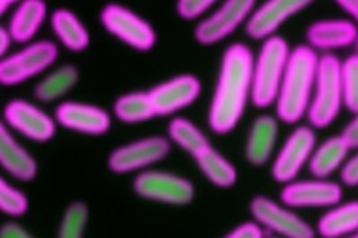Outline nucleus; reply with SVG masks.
Wrapping results in <instances>:
<instances>
[{
	"instance_id": "11",
	"label": "nucleus",
	"mask_w": 358,
	"mask_h": 238,
	"mask_svg": "<svg viewBox=\"0 0 358 238\" xmlns=\"http://www.w3.org/2000/svg\"><path fill=\"white\" fill-rule=\"evenodd\" d=\"M280 199L288 207H333L341 203L343 188L322 178L292 181L282 186Z\"/></svg>"
},
{
	"instance_id": "4",
	"label": "nucleus",
	"mask_w": 358,
	"mask_h": 238,
	"mask_svg": "<svg viewBox=\"0 0 358 238\" xmlns=\"http://www.w3.org/2000/svg\"><path fill=\"white\" fill-rule=\"evenodd\" d=\"M291 50L288 42L278 35L263 42L253 62L252 102L255 106L266 108L275 104Z\"/></svg>"
},
{
	"instance_id": "38",
	"label": "nucleus",
	"mask_w": 358,
	"mask_h": 238,
	"mask_svg": "<svg viewBox=\"0 0 358 238\" xmlns=\"http://www.w3.org/2000/svg\"><path fill=\"white\" fill-rule=\"evenodd\" d=\"M344 238H358V232L352 234V235H348V237H344Z\"/></svg>"
},
{
	"instance_id": "23",
	"label": "nucleus",
	"mask_w": 358,
	"mask_h": 238,
	"mask_svg": "<svg viewBox=\"0 0 358 238\" xmlns=\"http://www.w3.org/2000/svg\"><path fill=\"white\" fill-rule=\"evenodd\" d=\"M46 17V4L42 0H25L14 10L8 32L15 42H28L32 39Z\"/></svg>"
},
{
	"instance_id": "9",
	"label": "nucleus",
	"mask_w": 358,
	"mask_h": 238,
	"mask_svg": "<svg viewBox=\"0 0 358 238\" xmlns=\"http://www.w3.org/2000/svg\"><path fill=\"white\" fill-rule=\"evenodd\" d=\"M255 7L252 0H227L211 15L199 22L194 38L201 45H213L231 35L242 22L248 21Z\"/></svg>"
},
{
	"instance_id": "37",
	"label": "nucleus",
	"mask_w": 358,
	"mask_h": 238,
	"mask_svg": "<svg viewBox=\"0 0 358 238\" xmlns=\"http://www.w3.org/2000/svg\"><path fill=\"white\" fill-rule=\"evenodd\" d=\"M11 4H13V1H10V0H1L0 1V14H4L7 11V8L11 7Z\"/></svg>"
},
{
	"instance_id": "28",
	"label": "nucleus",
	"mask_w": 358,
	"mask_h": 238,
	"mask_svg": "<svg viewBox=\"0 0 358 238\" xmlns=\"http://www.w3.org/2000/svg\"><path fill=\"white\" fill-rule=\"evenodd\" d=\"M88 218V209L81 202L71 203L60 223L57 238H83Z\"/></svg>"
},
{
	"instance_id": "15",
	"label": "nucleus",
	"mask_w": 358,
	"mask_h": 238,
	"mask_svg": "<svg viewBox=\"0 0 358 238\" xmlns=\"http://www.w3.org/2000/svg\"><path fill=\"white\" fill-rule=\"evenodd\" d=\"M201 84L193 74H180L152 87L148 94L157 116L175 113L196 101Z\"/></svg>"
},
{
	"instance_id": "22",
	"label": "nucleus",
	"mask_w": 358,
	"mask_h": 238,
	"mask_svg": "<svg viewBox=\"0 0 358 238\" xmlns=\"http://www.w3.org/2000/svg\"><path fill=\"white\" fill-rule=\"evenodd\" d=\"M277 133V120L270 115H262L253 122L245 150L250 164L263 165L268 160L275 144Z\"/></svg>"
},
{
	"instance_id": "2",
	"label": "nucleus",
	"mask_w": 358,
	"mask_h": 238,
	"mask_svg": "<svg viewBox=\"0 0 358 238\" xmlns=\"http://www.w3.org/2000/svg\"><path fill=\"white\" fill-rule=\"evenodd\" d=\"M320 55L306 43L292 48L288 66L277 95L275 112L284 123H296L306 116Z\"/></svg>"
},
{
	"instance_id": "31",
	"label": "nucleus",
	"mask_w": 358,
	"mask_h": 238,
	"mask_svg": "<svg viewBox=\"0 0 358 238\" xmlns=\"http://www.w3.org/2000/svg\"><path fill=\"white\" fill-rule=\"evenodd\" d=\"M340 179L345 186H358V150L341 167Z\"/></svg>"
},
{
	"instance_id": "1",
	"label": "nucleus",
	"mask_w": 358,
	"mask_h": 238,
	"mask_svg": "<svg viewBox=\"0 0 358 238\" xmlns=\"http://www.w3.org/2000/svg\"><path fill=\"white\" fill-rule=\"evenodd\" d=\"M253 62L255 57L245 43H232L224 52L208 109V125L217 134L234 130L248 101H252Z\"/></svg>"
},
{
	"instance_id": "39",
	"label": "nucleus",
	"mask_w": 358,
	"mask_h": 238,
	"mask_svg": "<svg viewBox=\"0 0 358 238\" xmlns=\"http://www.w3.org/2000/svg\"><path fill=\"white\" fill-rule=\"evenodd\" d=\"M355 52L358 53V41H357V43H355Z\"/></svg>"
},
{
	"instance_id": "12",
	"label": "nucleus",
	"mask_w": 358,
	"mask_h": 238,
	"mask_svg": "<svg viewBox=\"0 0 358 238\" xmlns=\"http://www.w3.org/2000/svg\"><path fill=\"white\" fill-rule=\"evenodd\" d=\"M169 148V140L162 136L140 139L113 150L108 158V167L116 174L136 171L162 160Z\"/></svg>"
},
{
	"instance_id": "5",
	"label": "nucleus",
	"mask_w": 358,
	"mask_h": 238,
	"mask_svg": "<svg viewBox=\"0 0 358 238\" xmlns=\"http://www.w3.org/2000/svg\"><path fill=\"white\" fill-rule=\"evenodd\" d=\"M57 46L50 41H36L24 49L4 56L0 62L3 85H17L48 69L57 57Z\"/></svg>"
},
{
	"instance_id": "14",
	"label": "nucleus",
	"mask_w": 358,
	"mask_h": 238,
	"mask_svg": "<svg viewBox=\"0 0 358 238\" xmlns=\"http://www.w3.org/2000/svg\"><path fill=\"white\" fill-rule=\"evenodd\" d=\"M306 45L317 53H333V50L355 46L358 41V25L350 18L316 20L306 28Z\"/></svg>"
},
{
	"instance_id": "27",
	"label": "nucleus",
	"mask_w": 358,
	"mask_h": 238,
	"mask_svg": "<svg viewBox=\"0 0 358 238\" xmlns=\"http://www.w3.org/2000/svg\"><path fill=\"white\" fill-rule=\"evenodd\" d=\"M341 83L344 108L351 113L358 112V53L354 52L341 60Z\"/></svg>"
},
{
	"instance_id": "16",
	"label": "nucleus",
	"mask_w": 358,
	"mask_h": 238,
	"mask_svg": "<svg viewBox=\"0 0 358 238\" xmlns=\"http://www.w3.org/2000/svg\"><path fill=\"white\" fill-rule=\"evenodd\" d=\"M309 6L306 0H268L252 11L246 21V34L253 39H268L288 18Z\"/></svg>"
},
{
	"instance_id": "25",
	"label": "nucleus",
	"mask_w": 358,
	"mask_h": 238,
	"mask_svg": "<svg viewBox=\"0 0 358 238\" xmlns=\"http://www.w3.org/2000/svg\"><path fill=\"white\" fill-rule=\"evenodd\" d=\"M113 111L116 118L126 123H138L157 116L148 91L129 92L119 97L115 101Z\"/></svg>"
},
{
	"instance_id": "7",
	"label": "nucleus",
	"mask_w": 358,
	"mask_h": 238,
	"mask_svg": "<svg viewBox=\"0 0 358 238\" xmlns=\"http://www.w3.org/2000/svg\"><path fill=\"white\" fill-rule=\"evenodd\" d=\"M316 148V133L312 126L295 127L271 165V175L277 182L289 183L295 181L305 164H309Z\"/></svg>"
},
{
	"instance_id": "21",
	"label": "nucleus",
	"mask_w": 358,
	"mask_h": 238,
	"mask_svg": "<svg viewBox=\"0 0 358 238\" xmlns=\"http://www.w3.org/2000/svg\"><path fill=\"white\" fill-rule=\"evenodd\" d=\"M350 150L351 148L340 134L331 136L316 146L308 164L313 178L327 179L331 174L340 171L350 157Z\"/></svg>"
},
{
	"instance_id": "10",
	"label": "nucleus",
	"mask_w": 358,
	"mask_h": 238,
	"mask_svg": "<svg viewBox=\"0 0 358 238\" xmlns=\"http://www.w3.org/2000/svg\"><path fill=\"white\" fill-rule=\"evenodd\" d=\"M133 186L141 197L178 206L189 203L194 195L190 181L161 171H145L138 174Z\"/></svg>"
},
{
	"instance_id": "6",
	"label": "nucleus",
	"mask_w": 358,
	"mask_h": 238,
	"mask_svg": "<svg viewBox=\"0 0 358 238\" xmlns=\"http://www.w3.org/2000/svg\"><path fill=\"white\" fill-rule=\"evenodd\" d=\"M105 29L136 50L147 52L157 42L154 28L140 15L119 4H106L101 14Z\"/></svg>"
},
{
	"instance_id": "8",
	"label": "nucleus",
	"mask_w": 358,
	"mask_h": 238,
	"mask_svg": "<svg viewBox=\"0 0 358 238\" xmlns=\"http://www.w3.org/2000/svg\"><path fill=\"white\" fill-rule=\"evenodd\" d=\"M250 213L255 220L285 237V238H315V230L288 207L275 203L266 196H256L250 202Z\"/></svg>"
},
{
	"instance_id": "18",
	"label": "nucleus",
	"mask_w": 358,
	"mask_h": 238,
	"mask_svg": "<svg viewBox=\"0 0 358 238\" xmlns=\"http://www.w3.org/2000/svg\"><path fill=\"white\" fill-rule=\"evenodd\" d=\"M206 178L220 188H229L236 182L235 167L221 155L206 139L204 133L200 134L186 150Z\"/></svg>"
},
{
	"instance_id": "35",
	"label": "nucleus",
	"mask_w": 358,
	"mask_h": 238,
	"mask_svg": "<svg viewBox=\"0 0 358 238\" xmlns=\"http://www.w3.org/2000/svg\"><path fill=\"white\" fill-rule=\"evenodd\" d=\"M337 6L358 25V0H337Z\"/></svg>"
},
{
	"instance_id": "26",
	"label": "nucleus",
	"mask_w": 358,
	"mask_h": 238,
	"mask_svg": "<svg viewBox=\"0 0 358 238\" xmlns=\"http://www.w3.org/2000/svg\"><path fill=\"white\" fill-rule=\"evenodd\" d=\"M78 80V70L71 66L66 64L50 74H48L42 81H39L35 87V97L39 101L49 102L55 101L56 98L62 97L67 92Z\"/></svg>"
},
{
	"instance_id": "30",
	"label": "nucleus",
	"mask_w": 358,
	"mask_h": 238,
	"mask_svg": "<svg viewBox=\"0 0 358 238\" xmlns=\"http://www.w3.org/2000/svg\"><path fill=\"white\" fill-rule=\"evenodd\" d=\"M214 3L211 0H180L176 10L183 20H194L204 14Z\"/></svg>"
},
{
	"instance_id": "32",
	"label": "nucleus",
	"mask_w": 358,
	"mask_h": 238,
	"mask_svg": "<svg viewBox=\"0 0 358 238\" xmlns=\"http://www.w3.org/2000/svg\"><path fill=\"white\" fill-rule=\"evenodd\" d=\"M224 238H263V231L259 223L248 221L234 228Z\"/></svg>"
},
{
	"instance_id": "24",
	"label": "nucleus",
	"mask_w": 358,
	"mask_h": 238,
	"mask_svg": "<svg viewBox=\"0 0 358 238\" xmlns=\"http://www.w3.org/2000/svg\"><path fill=\"white\" fill-rule=\"evenodd\" d=\"M50 25L59 41L73 52H81L90 45V34L78 17L66 8L52 13Z\"/></svg>"
},
{
	"instance_id": "17",
	"label": "nucleus",
	"mask_w": 358,
	"mask_h": 238,
	"mask_svg": "<svg viewBox=\"0 0 358 238\" xmlns=\"http://www.w3.org/2000/svg\"><path fill=\"white\" fill-rule=\"evenodd\" d=\"M55 116L56 122L63 127L85 134H103L110 127L109 113L91 104L62 102L57 105Z\"/></svg>"
},
{
	"instance_id": "36",
	"label": "nucleus",
	"mask_w": 358,
	"mask_h": 238,
	"mask_svg": "<svg viewBox=\"0 0 358 238\" xmlns=\"http://www.w3.org/2000/svg\"><path fill=\"white\" fill-rule=\"evenodd\" d=\"M11 42H13V38H11L8 29H6L4 27H1V28H0V55H1L3 57H4L6 52L8 50Z\"/></svg>"
},
{
	"instance_id": "29",
	"label": "nucleus",
	"mask_w": 358,
	"mask_h": 238,
	"mask_svg": "<svg viewBox=\"0 0 358 238\" xmlns=\"http://www.w3.org/2000/svg\"><path fill=\"white\" fill-rule=\"evenodd\" d=\"M0 209L8 216H22L28 210L27 196L6 179H0Z\"/></svg>"
},
{
	"instance_id": "13",
	"label": "nucleus",
	"mask_w": 358,
	"mask_h": 238,
	"mask_svg": "<svg viewBox=\"0 0 358 238\" xmlns=\"http://www.w3.org/2000/svg\"><path fill=\"white\" fill-rule=\"evenodd\" d=\"M3 116L6 126L34 141H48L56 133L55 120L46 112L24 99L7 102Z\"/></svg>"
},
{
	"instance_id": "33",
	"label": "nucleus",
	"mask_w": 358,
	"mask_h": 238,
	"mask_svg": "<svg viewBox=\"0 0 358 238\" xmlns=\"http://www.w3.org/2000/svg\"><path fill=\"white\" fill-rule=\"evenodd\" d=\"M352 115L354 116L343 127L340 136L344 139V141L348 144L351 150H358V112Z\"/></svg>"
},
{
	"instance_id": "19",
	"label": "nucleus",
	"mask_w": 358,
	"mask_h": 238,
	"mask_svg": "<svg viewBox=\"0 0 358 238\" xmlns=\"http://www.w3.org/2000/svg\"><path fill=\"white\" fill-rule=\"evenodd\" d=\"M0 162L17 179L31 181L36 175L34 157L11 136L4 123L0 126Z\"/></svg>"
},
{
	"instance_id": "3",
	"label": "nucleus",
	"mask_w": 358,
	"mask_h": 238,
	"mask_svg": "<svg viewBox=\"0 0 358 238\" xmlns=\"http://www.w3.org/2000/svg\"><path fill=\"white\" fill-rule=\"evenodd\" d=\"M344 108L341 83V59L334 53H322L310 105L306 113L309 126L324 129L330 126Z\"/></svg>"
},
{
	"instance_id": "34",
	"label": "nucleus",
	"mask_w": 358,
	"mask_h": 238,
	"mask_svg": "<svg viewBox=\"0 0 358 238\" xmlns=\"http://www.w3.org/2000/svg\"><path fill=\"white\" fill-rule=\"evenodd\" d=\"M0 238H34L21 225L15 223H6L0 231Z\"/></svg>"
},
{
	"instance_id": "20",
	"label": "nucleus",
	"mask_w": 358,
	"mask_h": 238,
	"mask_svg": "<svg viewBox=\"0 0 358 238\" xmlns=\"http://www.w3.org/2000/svg\"><path fill=\"white\" fill-rule=\"evenodd\" d=\"M316 231L322 238H344L358 232V200L329 207L317 220Z\"/></svg>"
}]
</instances>
